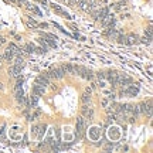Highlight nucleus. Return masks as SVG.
Masks as SVG:
<instances>
[{"instance_id":"obj_1","label":"nucleus","mask_w":153,"mask_h":153,"mask_svg":"<svg viewBox=\"0 0 153 153\" xmlns=\"http://www.w3.org/2000/svg\"><path fill=\"white\" fill-rule=\"evenodd\" d=\"M65 69H64V67H58V68H53L50 72H47V75H48V78H55V80H61V78H64V75H65Z\"/></svg>"},{"instance_id":"obj_2","label":"nucleus","mask_w":153,"mask_h":153,"mask_svg":"<svg viewBox=\"0 0 153 153\" xmlns=\"http://www.w3.org/2000/svg\"><path fill=\"white\" fill-rule=\"evenodd\" d=\"M137 108H139V112L146 113L148 116H150V115H152V101L149 99L148 102H142Z\"/></svg>"},{"instance_id":"obj_3","label":"nucleus","mask_w":153,"mask_h":153,"mask_svg":"<svg viewBox=\"0 0 153 153\" xmlns=\"http://www.w3.org/2000/svg\"><path fill=\"white\" fill-rule=\"evenodd\" d=\"M36 84H38V85H41V87H47V85H50V78H48V75L47 74H43V75H40L37 80H36Z\"/></svg>"},{"instance_id":"obj_4","label":"nucleus","mask_w":153,"mask_h":153,"mask_svg":"<svg viewBox=\"0 0 153 153\" xmlns=\"http://www.w3.org/2000/svg\"><path fill=\"white\" fill-rule=\"evenodd\" d=\"M20 72H22V68L17 65H11L9 68V74L13 77V78H17V77H20Z\"/></svg>"},{"instance_id":"obj_5","label":"nucleus","mask_w":153,"mask_h":153,"mask_svg":"<svg viewBox=\"0 0 153 153\" xmlns=\"http://www.w3.org/2000/svg\"><path fill=\"white\" fill-rule=\"evenodd\" d=\"M137 92H139V89H137V87H135V85H129V87L123 91V94H126V95H129V96H136Z\"/></svg>"},{"instance_id":"obj_6","label":"nucleus","mask_w":153,"mask_h":153,"mask_svg":"<svg viewBox=\"0 0 153 153\" xmlns=\"http://www.w3.org/2000/svg\"><path fill=\"white\" fill-rule=\"evenodd\" d=\"M85 128V122H84V118H78L77 119V131H78V137L81 136V133L84 132Z\"/></svg>"},{"instance_id":"obj_7","label":"nucleus","mask_w":153,"mask_h":153,"mask_svg":"<svg viewBox=\"0 0 153 153\" xmlns=\"http://www.w3.org/2000/svg\"><path fill=\"white\" fill-rule=\"evenodd\" d=\"M44 91H45V88L41 87V85H38V84H36V85L33 87V94L37 95V96H41L44 94Z\"/></svg>"},{"instance_id":"obj_8","label":"nucleus","mask_w":153,"mask_h":153,"mask_svg":"<svg viewBox=\"0 0 153 153\" xmlns=\"http://www.w3.org/2000/svg\"><path fill=\"white\" fill-rule=\"evenodd\" d=\"M108 14H109V9H108V7H104V9H101V10L98 11V20H102V19H105Z\"/></svg>"},{"instance_id":"obj_9","label":"nucleus","mask_w":153,"mask_h":153,"mask_svg":"<svg viewBox=\"0 0 153 153\" xmlns=\"http://www.w3.org/2000/svg\"><path fill=\"white\" fill-rule=\"evenodd\" d=\"M13 57H14V51H11L10 48H7V51H6V54H4V60L10 61V60H13Z\"/></svg>"},{"instance_id":"obj_10","label":"nucleus","mask_w":153,"mask_h":153,"mask_svg":"<svg viewBox=\"0 0 153 153\" xmlns=\"http://www.w3.org/2000/svg\"><path fill=\"white\" fill-rule=\"evenodd\" d=\"M82 113L87 116L88 119H91V118H92V115H94L92 109H88V106H84V108H82Z\"/></svg>"},{"instance_id":"obj_11","label":"nucleus","mask_w":153,"mask_h":153,"mask_svg":"<svg viewBox=\"0 0 153 153\" xmlns=\"http://www.w3.org/2000/svg\"><path fill=\"white\" fill-rule=\"evenodd\" d=\"M34 48H36V45L33 43H28V44H26V47H24V51L26 53H33L34 51Z\"/></svg>"},{"instance_id":"obj_12","label":"nucleus","mask_w":153,"mask_h":153,"mask_svg":"<svg viewBox=\"0 0 153 153\" xmlns=\"http://www.w3.org/2000/svg\"><path fill=\"white\" fill-rule=\"evenodd\" d=\"M14 65H17V67H20V68H23V67H24V60H23L22 57H17V58H16V63H14Z\"/></svg>"},{"instance_id":"obj_13","label":"nucleus","mask_w":153,"mask_h":153,"mask_svg":"<svg viewBox=\"0 0 153 153\" xmlns=\"http://www.w3.org/2000/svg\"><path fill=\"white\" fill-rule=\"evenodd\" d=\"M38 43H40V45H41V47L44 48V51L47 53V50H48V45H47V43H45V40H44L43 37H41V38H38Z\"/></svg>"},{"instance_id":"obj_14","label":"nucleus","mask_w":153,"mask_h":153,"mask_svg":"<svg viewBox=\"0 0 153 153\" xmlns=\"http://www.w3.org/2000/svg\"><path fill=\"white\" fill-rule=\"evenodd\" d=\"M37 102H38V96L33 94V95H31V105H33V106H36V105H37Z\"/></svg>"},{"instance_id":"obj_15","label":"nucleus","mask_w":153,"mask_h":153,"mask_svg":"<svg viewBox=\"0 0 153 153\" xmlns=\"http://www.w3.org/2000/svg\"><path fill=\"white\" fill-rule=\"evenodd\" d=\"M38 129H40V126H38V125H34V126L31 128V135H33V136H37Z\"/></svg>"},{"instance_id":"obj_16","label":"nucleus","mask_w":153,"mask_h":153,"mask_svg":"<svg viewBox=\"0 0 153 153\" xmlns=\"http://www.w3.org/2000/svg\"><path fill=\"white\" fill-rule=\"evenodd\" d=\"M91 137H92V139H98V129H96V128L91 129Z\"/></svg>"},{"instance_id":"obj_17","label":"nucleus","mask_w":153,"mask_h":153,"mask_svg":"<svg viewBox=\"0 0 153 153\" xmlns=\"http://www.w3.org/2000/svg\"><path fill=\"white\" fill-rule=\"evenodd\" d=\"M89 99H91V96L88 95V92H87V94H84V95H82V102H84V104H87V102H89Z\"/></svg>"},{"instance_id":"obj_18","label":"nucleus","mask_w":153,"mask_h":153,"mask_svg":"<svg viewBox=\"0 0 153 153\" xmlns=\"http://www.w3.org/2000/svg\"><path fill=\"white\" fill-rule=\"evenodd\" d=\"M146 36H148L149 38H152V28H150V27L146 30Z\"/></svg>"},{"instance_id":"obj_19","label":"nucleus","mask_w":153,"mask_h":153,"mask_svg":"<svg viewBox=\"0 0 153 153\" xmlns=\"http://www.w3.org/2000/svg\"><path fill=\"white\" fill-rule=\"evenodd\" d=\"M4 135H6V132H4V128L0 131V140H3L4 139Z\"/></svg>"},{"instance_id":"obj_20","label":"nucleus","mask_w":153,"mask_h":153,"mask_svg":"<svg viewBox=\"0 0 153 153\" xmlns=\"http://www.w3.org/2000/svg\"><path fill=\"white\" fill-rule=\"evenodd\" d=\"M96 77H98L99 80H102V78H105V75H104V72H98V74H96Z\"/></svg>"},{"instance_id":"obj_21","label":"nucleus","mask_w":153,"mask_h":153,"mask_svg":"<svg viewBox=\"0 0 153 153\" xmlns=\"http://www.w3.org/2000/svg\"><path fill=\"white\" fill-rule=\"evenodd\" d=\"M61 1H63V3H68V0H61Z\"/></svg>"}]
</instances>
